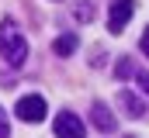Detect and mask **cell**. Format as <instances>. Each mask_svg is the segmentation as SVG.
<instances>
[{
	"mask_svg": "<svg viewBox=\"0 0 149 138\" xmlns=\"http://www.w3.org/2000/svg\"><path fill=\"white\" fill-rule=\"evenodd\" d=\"M17 117L28 121V124H38V121L45 117V97H38V93L21 97V100H17Z\"/></svg>",
	"mask_w": 149,
	"mask_h": 138,
	"instance_id": "cell-3",
	"label": "cell"
},
{
	"mask_svg": "<svg viewBox=\"0 0 149 138\" xmlns=\"http://www.w3.org/2000/svg\"><path fill=\"white\" fill-rule=\"evenodd\" d=\"M76 17H80V21H90V17H94V7L80 3V7H76Z\"/></svg>",
	"mask_w": 149,
	"mask_h": 138,
	"instance_id": "cell-9",
	"label": "cell"
},
{
	"mask_svg": "<svg viewBox=\"0 0 149 138\" xmlns=\"http://www.w3.org/2000/svg\"><path fill=\"white\" fill-rule=\"evenodd\" d=\"M0 55H3L7 66H14V69H21L24 59H28V41H24V34L17 31V24L10 17L0 24Z\"/></svg>",
	"mask_w": 149,
	"mask_h": 138,
	"instance_id": "cell-1",
	"label": "cell"
},
{
	"mask_svg": "<svg viewBox=\"0 0 149 138\" xmlns=\"http://www.w3.org/2000/svg\"><path fill=\"white\" fill-rule=\"evenodd\" d=\"M90 121H94L101 131H114V117H111V110H108L104 104H94V107H90Z\"/></svg>",
	"mask_w": 149,
	"mask_h": 138,
	"instance_id": "cell-6",
	"label": "cell"
},
{
	"mask_svg": "<svg viewBox=\"0 0 149 138\" xmlns=\"http://www.w3.org/2000/svg\"><path fill=\"white\" fill-rule=\"evenodd\" d=\"M76 45H80V41H76V34H59L52 48H56V55H73Z\"/></svg>",
	"mask_w": 149,
	"mask_h": 138,
	"instance_id": "cell-7",
	"label": "cell"
},
{
	"mask_svg": "<svg viewBox=\"0 0 149 138\" xmlns=\"http://www.w3.org/2000/svg\"><path fill=\"white\" fill-rule=\"evenodd\" d=\"M132 14H135V0H114L111 10H108V31L118 34L128 21H132Z\"/></svg>",
	"mask_w": 149,
	"mask_h": 138,
	"instance_id": "cell-2",
	"label": "cell"
},
{
	"mask_svg": "<svg viewBox=\"0 0 149 138\" xmlns=\"http://www.w3.org/2000/svg\"><path fill=\"white\" fill-rule=\"evenodd\" d=\"M118 104H121V110H125L128 117H146V104L139 100L132 90H121V93H118Z\"/></svg>",
	"mask_w": 149,
	"mask_h": 138,
	"instance_id": "cell-5",
	"label": "cell"
},
{
	"mask_svg": "<svg viewBox=\"0 0 149 138\" xmlns=\"http://www.w3.org/2000/svg\"><path fill=\"white\" fill-rule=\"evenodd\" d=\"M114 72H118V76H121V79H128V76H132V72H135V66H132V62H128V59H121V62H118V69H114Z\"/></svg>",
	"mask_w": 149,
	"mask_h": 138,
	"instance_id": "cell-8",
	"label": "cell"
},
{
	"mask_svg": "<svg viewBox=\"0 0 149 138\" xmlns=\"http://www.w3.org/2000/svg\"><path fill=\"white\" fill-rule=\"evenodd\" d=\"M10 135V128H7V117H3V110H0V138Z\"/></svg>",
	"mask_w": 149,
	"mask_h": 138,
	"instance_id": "cell-11",
	"label": "cell"
},
{
	"mask_svg": "<svg viewBox=\"0 0 149 138\" xmlns=\"http://www.w3.org/2000/svg\"><path fill=\"white\" fill-rule=\"evenodd\" d=\"M56 138H83V121L70 110H63L56 117Z\"/></svg>",
	"mask_w": 149,
	"mask_h": 138,
	"instance_id": "cell-4",
	"label": "cell"
},
{
	"mask_svg": "<svg viewBox=\"0 0 149 138\" xmlns=\"http://www.w3.org/2000/svg\"><path fill=\"white\" fill-rule=\"evenodd\" d=\"M139 48L146 52V59H149V28H146V31H142V38H139Z\"/></svg>",
	"mask_w": 149,
	"mask_h": 138,
	"instance_id": "cell-10",
	"label": "cell"
}]
</instances>
